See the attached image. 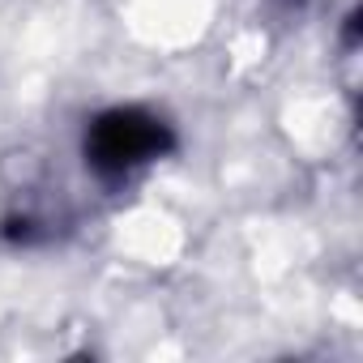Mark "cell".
Here are the masks:
<instances>
[{
    "label": "cell",
    "instance_id": "obj_1",
    "mask_svg": "<svg viewBox=\"0 0 363 363\" xmlns=\"http://www.w3.org/2000/svg\"><path fill=\"white\" fill-rule=\"evenodd\" d=\"M175 145L171 124L141 107H111L86 128V167L99 179H128L137 167L162 158Z\"/></svg>",
    "mask_w": 363,
    "mask_h": 363
}]
</instances>
